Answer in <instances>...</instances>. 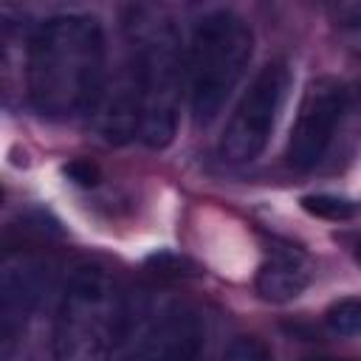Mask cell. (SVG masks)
Instances as JSON below:
<instances>
[{
  "label": "cell",
  "mask_w": 361,
  "mask_h": 361,
  "mask_svg": "<svg viewBox=\"0 0 361 361\" xmlns=\"http://www.w3.org/2000/svg\"><path fill=\"white\" fill-rule=\"evenodd\" d=\"M104 85V31L96 17L59 14L28 39L25 90L37 113L71 118L93 110Z\"/></svg>",
  "instance_id": "cell-1"
},
{
  "label": "cell",
  "mask_w": 361,
  "mask_h": 361,
  "mask_svg": "<svg viewBox=\"0 0 361 361\" xmlns=\"http://www.w3.org/2000/svg\"><path fill=\"white\" fill-rule=\"evenodd\" d=\"M124 330L127 296L116 276L99 265L76 268L54 313V361H110Z\"/></svg>",
  "instance_id": "cell-2"
},
{
  "label": "cell",
  "mask_w": 361,
  "mask_h": 361,
  "mask_svg": "<svg viewBox=\"0 0 361 361\" xmlns=\"http://www.w3.org/2000/svg\"><path fill=\"white\" fill-rule=\"evenodd\" d=\"M127 28L141 96L138 135L147 147L161 149L175 138L178 130L180 87L186 73L180 39L175 25L155 8H133Z\"/></svg>",
  "instance_id": "cell-3"
},
{
  "label": "cell",
  "mask_w": 361,
  "mask_h": 361,
  "mask_svg": "<svg viewBox=\"0 0 361 361\" xmlns=\"http://www.w3.org/2000/svg\"><path fill=\"white\" fill-rule=\"evenodd\" d=\"M251 48L248 23L231 11H212L195 25L186 56V90L197 124H209L228 102L248 68Z\"/></svg>",
  "instance_id": "cell-4"
},
{
  "label": "cell",
  "mask_w": 361,
  "mask_h": 361,
  "mask_svg": "<svg viewBox=\"0 0 361 361\" xmlns=\"http://www.w3.org/2000/svg\"><path fill=\"white\" fill-rule=\"evenodd\" d=\"M288 87L290 71L285 62H268L257 73L220 135V158L226 164H248L265 149L285 104Z\"/></svg>",
  "instance_id": "cell-5"
},
{
  "label": "cell",
  "mask_w": 361,
  "mask_h": 361,
  "mask_svg": "<svg viewBox=\"0 0 361 361\" xmlns=\"http://www.w3.org/2000/svg\"><path fill=\"white\" fill-rule=\"evenodd\" d=\"M358 93L347 90L338 79H313L299 102V113L288 138V164L293 169H313L333 149L347 116L353 113Z\"/></svg>",
  "instance_id": "cell-6"
},
{
  "label": "cell",
  "mask_w": 361,
  "mask_h": 361,
  "mask_svg": "<svg viewBox=\"0 0 361 361\" xmlns=\"http://www.w3.org/2000/svg\"><path fill=\"white\" fill-rule=\"evenodd\" d=\"M51 288V268L34 251H8L0 265V341L8 361L28 319Z\"/></svg>",
  "instance_id": "cell-7"
},
{
  "label": "cell",
  "mask_w": 361,
  "mask_h": 361,
  "mask_svg": "<svg viewBox=\"0 0 361 361\" xmlns=\"http://www.w3.org/2000/svg\"><path fill=\"white\" fill-rule=\"evenodd\" d=\"M209 341L206 316L192 305L169 307L149 330L138 361H203Z\"/></svg>",
  "instance_id": "cell-8"
},
{
  "label": "cell",
  "mask_w": 361,
  "mask_h": 361,
  "mask_svg": "<svg viewBox=\"0 0 361 361\" xmlns=\"http://www.w3.org/2000/svg\"><path fill=\"white\" fill-rule=\"evenodd\" d=\"M93 113H96L99 133L113 144H121L138 133L141 96H138V76H135L133 56H130V62H124L118 68V73L113 79H107L102 85V93L93 104Z\"/></svg>",
  "instance_id": "cell-9"
},
{
  "label": "cell",
  "mask_w": 361,
  "mask_h": 361,
  "mask_svg": "<svg viewBox=\"0 0 361 361\" xmlns=\"http://www.w3.org/2000/svg\"><path fill=\"white\" fill-rule=\"evenodd\" d=\"M310 285V265L293 248H274L257 271V293L268 302H290Z\"/></svg>",
  "instance_id": "cell-10"
},
{
  "label": "cell",
  "mask_w": 361,
  "mask_h": 361,
  "mask_svg": "<svg viewBox=\"0 0 361 361\" xmlns=\"http://www.w3.org/2000/svg\"><path fill=\"white\" fill-rule=\"evenodd\" d=\"M324 322L338 336H361V296L333 302L324 313Z\"/></svg>",
  "instance_id": "cell-11"
},
{
  "label": "cell",
  "mask_w": 361,
  "mask_h": 361,
  "mask_svg": "<svg viewBox=\"0 0 361 361\" xmlns=\"http://www.w3.org/2000/svg\"><path fill=\"white\" fill-rule=\"evenodd\" d=\"M333 23L353 54L361 56V3H338L333 6Z\"/></svg>",
  "instance_id": "cell-12"
},
{
  "label": "cell",
  "mask_w": 361,
  "mask_h": 361,
  "mask_svg": "<svg viewBox=\"0 0 361 361\" xmlns=\"http://www.w3.org/2000/svg\"><path fill=\"white\" fill-rule=\"evenodd\" d=\"M302 206H305V212L324 217V220H347L355 212L350 200L333 197V195H307V197H302Z\"/></svg>",
  "instance_id": "cell-13"
},
{
  "label": "cell",
  "mask_w": 361,
  "mask_h": 361,
  "mask_svg": "<svg viewBox=\"0 0 361 361\" xmlns=\"http://www.w3.org/2000/svg\"><path fill=\"white\" fill-rule=\"evenodd\" d=\"M223 361H274L271 350L265 341H259L257 336H240L228 344Z\"/></svg>",
  "instance_id": "cell-14"
},
{
  "label": "cell",
  "mask_w": 361,
  "mask_h": 361,
  "mask_svg": "<svg viewBox=\"0 0 361 361\" xmlns=\"http://www.w3.org/2000/svg\"><path fill=\"white\" fill-rule=\"evenodd\" d=\"M65 175H68L73 183H79V186H96V183H99V166L90 164V161H85V158L71 161V164L65 166Z\"/></svg>",
  "instance_id": "cell-15"
},
{
  "label": "cell",
  "mask_w": 361,
  "mask_h": 361,
  "mask_svg": "<svg viewBox=\"0 0 361 361\" xmlns=\"http://www.w3.org/2000/svg\"><path fill=\"white\" fill-rule=\"evenodd\" d=\"M310 361H353V358H330V355H322V358H310Z\"/></svg>",
  "instance_id": "cell-16"
},
{
  "label": "cell",
  "mask_w": 361,
  "mask_h": 361,
  "mask_svg": "<svg viewBox=\"0 0 361 361\" xmlns=\"http://www.w3.org/2000/svg\"><path fill=\"white\" fill-rule=\"evenodd\" d=\"M355 259L361 262V243H358V248H355Z\"/></svg>",
  "instance_id": "cell-17"
}]
</instances>
